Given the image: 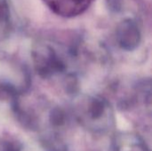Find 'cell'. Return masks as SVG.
Returning a JSON list of instances; mask_svg holds the SVG:
<instances>
[{
    "instance_id": "cell-1",
    "label": "cell",
    "mask_w": 152,
    "mask_h": 151,
    "mask_svg": "<svg viewBox=\"0 0 152 151\" xmlns=\"http://www.w3.org/2000/svg\"><path fill=\"white\" fill-rule=\"evenodd\" d=\"M55 14L62 17H74L83 13L93 0H43Z\"/></svg>"
},
{
    "instance_id": "cell-2",
    "label": "cell",
    "mask_w": 152,
    "mask_h": 151,
    "mask_svg": "<svg viewBox=\"0 0 152 151\" xmlns=\"http://www.w3.org/2000/svg\"><path fill=\"white\" fill-rule=\"evenodd\" d=\"M52 121L56 125H61L63 123V116H62V114L60 111H57L56 113H53V117H52Z\"/></svg>"
}]
</instances>
